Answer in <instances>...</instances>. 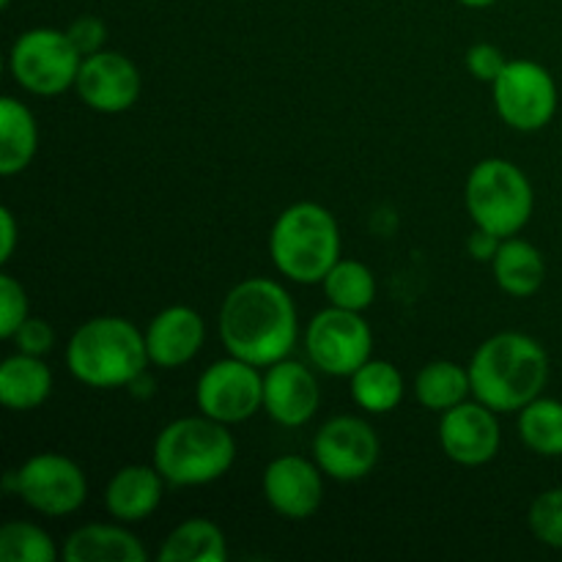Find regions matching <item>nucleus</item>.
<instances>
[{
  "label": "nucleus",
  "mask_w": 562,
  "mask_h": 562,
  "mask_svg": "<svg viewBox=\"0 0 562 562\" xmlns=\"http://www.w3.org/2000/svg\"><path fill=\"white\" fill-rule=\"evenodd\" d=\"M508 66V58H505L503 49L497 44L477 42L472 44L470 53H467V69L475 80L481 82H494L499 77V71Z\"/></svg>",
  "instance_id": "nucleus-31"
},
{
  "label": "nucleus",
  "mask_w": 562,
  "mask_h": 562,
  "mask_svg": "<svg viewBox=\"0 0 562 562\" xmlns=\"http://www.w3.org/2000/svg\"><path fill=\"white\" fill-rule=\"evenodd\" d=\"M461 5H467V9H488V5H494L497 0H459Z\"/></svg>",
  "instance_id": "nucleus-36"
},
{
  "label": "nucleus",
  "mask_w": 562,
  "mask_h": 562,
  "mask_svg": "<svg viewBox=\"0 0 562 562\" xmlns=\"http://www.w3.org/2000/svg\"><path fill=\"white\" fill-rule=\"evenodd\" d=\"M75 91L97 113H124L140 97V71L115 49H102L82 58Z\"/></svg>",
  "instance_id": "nucleus-13"
},
{
  "label": "nucleus",
  "mask_w": 562,
  "mask_h": 562,
  "mask_svg": "<svg viewBox=\"0 0 562 562\" xmlns=\"http://www.w3.org/2000/svg\"><path fill=\"white\" fill-rule=\"evenodd\" d=\"M519 437L532 453L562 456V404L552 398H536L519 409Z\"/></svg>",
  "instance_id": "nucleus-27"
},
{
  "label": "nucleus",
  "mask_w": 562,
  "mask_h": 562,
  "mask_svg": "<svg viewBox=\"0 0 562 562\" xmlns=\"http://www.w3.org/2000/svg\"><path fill=\"white\" fill-rule=\"evenodd\" d=\"M324 294H327L329 305L362 313L376 300V280L362 261L340 258L324 278Z\"/></svg>",
  "instance_id": "nucleus-26"
},
{
  "label": "nucleus",
  "mask_w": 562,
  "mask_h": 562,
  "mask_svg": "<svg viewBox=\"0 0 562 562\" xmlns=\"http://www.w3.org/2000/svg\"><path fill=\"white\" fill-rule=\"evenodd\" d=\"M269 252L278 272L294 283H324L340 261L338 223L322 203H294L274 220Z\"/></svg>",
  "instance_id": "nucleus-5"
},
{
  "label": "nucleus",
  "mask_w": 562,
  "mask_h": 562,
  "mask_svg": "<svg viewBox=\"0 0 562 562\" xmlns=\"http://www.w3.org/2000/svg\"><path fill=\"white\" fill-rule=\"evenodd\" d=\"M146 558L140 538L113 525H86L64 543V560L69 562H146Z\"/></svg>",
  "instance_id": "nucleus-19"
},
{
  "label": "nucleus",
  "mask_w": 562,
  "mask_h": 562,
  "mask_svg": "<svg viewBox=\"0 0 562 562\" xmlns=\"http://www.w3.org/2000/svg\"><path fill=\"white\" fill-rule=\"evenodd\" d=\"M296 333L294 300L274 280H241L220 307V338L228 355L258 368L285 360L294 351Z\"/></svg>",
  "instance_id": "nucleus-1"
},
{
  "label": "nucleus",
  "mask_w": 562,
  "mask_h": 562,
  "mask_svg": "<svg viewBox=\"0 0 562 562\" xmlns=\"http://www.w3.org/2000/svg\"><path fill=\"white\" fill-rule=\"evenodd\" d=\"M165 477L157 467H121L104 488V508L119 521H143L162 503Z\"/></svg>",
  "instance_id": "nucleus-18"
},
{
  "label": "nucleus",
  "mask_w": 562,
  "mask_h": 562,
  "mask_svg": "<svg viewBox=\"0 0 562 562\" xmlns=\"http://www.w3.org/2000/svg\"><path fill=\"white\" fill-rule=\"evenodd\" d=\"M322 467L302 456H280L263 472V497L285 519H311L324 499Z\"/></svg>",
  "instance_id": "nucleus-15"
},
{
  "label": "nucleus",
  "mask_w": 562,
  "mask_h": 562,
  "mask_svg": "<svg viewBox=\"0 0 562 562\" xmlns=\"http://www.w3.org/2000/svg\"><path fill=\"white\" fill-rule=\"evenodd\" d=\"M53 393V371L42 357L16 351L0 366V401L14 412H31Z\"/></svg>",
  "instance_id": "nucleus-20"
},
{
  "label": "nucleus",
  "mask_w": 562,
  "mask_h": 562,
  "mask_svg": "<svg viewBox=\"0 0 562 562\" xmlns=\"http://www.w3.org/2000/svg\"><path fill=\"white\" fill-rule=\"evenodd\" d=\"M148 362L146 333L121 316L91 318L66 346L71 376L97 390L126 387L146 373Z\"/></svg>",
  "instance_id": "nucleus-3"
},
{
  "label": "nucleus",
  "mask_w": 562,
  "mask_h": 562,
  "mask_svg": "<svg viewBox=\"0 0 562 562\" xmlns=\"http://www.w3.org/2000/svg\"><path fill=\"white\" fill-rule=\"evenodd\" d=\"M467 371L481 404L494 412H519L547 387L549 357L530 335L499 333L477 346Z\"/></svg>",
  "instance_id": "nucleus-2"
},
{
  "label": "nucleus",
  "mask_w": 562,
  "mask_h": 562,
  "mask_svg": "<svg viewBox=\"0 0 562 562\" xmlns=\"http://www.w3.org/2000/svg\"><path fill=\"white\" fill-rule=\"evenodd\" d=\"M494 108L508 126L519 132H538L558 113L554 77L536 60H508L492 82Z\"/></svg>",
  "instance_id": "nucleus-9"
},
{
  "label": "nucleus",
  "mask_w": 562,
  "mask_h": 562,
  "mask_svg": "<svg viewBox=\"0 0 562 562\" xmlns=\"http://www.w3.org/2000/svg\"><path fill=\"white\" fill-rule=\"evenodd\" d=\"M27 318V294L22 283L11 274H0V335L5 340L14 338L16 329Z\"/></svg>",
  "instance_id": "nucleus-30"
},
{
  "label": "nucleus",
  "mask_w": 562,
  "mask_h": 562,
  "mask_svg": "<svg viewBox=\"0 0 562 562\" xmlns=\"http://www.w3.org/2000/svg\"><path fill=\"white\" fill-rule=\"evenodd\" d=\"M162 562H225L228 541L225 532L209 519H187L170 532L159 549Z\"/></svg>",
  "instance_id": "nucleus-23"
},
{
  "label": "nucleus",
  "mask_w": 562,
  "mask_h": 562,
  "mask_svg": "<svg viewBox=\"0 0 562 562\" xmlns=\"http://www.w3.org/2000/svg\"><path fill=\"white\" fill-rule=\"evenodd\" d=\"M307 357L329 376H351L371 360L373 335L362 313L327 307L307 327Z\"/></svg>",
  "instance_id": "nucleus-10"
},
{
  "label": "nucleus",
  "mask_w": 562,
  "mask_h": 562,
  "mask_svg": "<svg viewBox=\"0 0 562 562\" xmlns=\"http://www.w3.org/2000/svg\"><path fill=\"white\" fill-rule=\"evenodd\" d=\"M472 393L470 371L450 360H434L417 373L415 395L428 412H448Z\"/></svg>",
  "instance_id": "nucleus-25"
},
{
  "label": "nucleus",
  "mask_w": 562,
  "mask_h": 562,
  "mask_svg": "<svg viewBox=\"0 0 562 562\" xmlns=\"http://www.w3.org/2000/svg\"><path fill=\"white\" fill-rule=\"evenodd\" d=\"M0 560L3 562H55V549L49 532L31 521H9L0 527Z\"/></svg>",
  "instance_id": "nucleus-28"
},
{
  "label": "nucleus",
  "mask_w": 562,
  "mask_h": 562,
  "mask_svg": "<svg viewBox=\"0 0 562 562\" xmlns=\"http://www.w3.org/2000/svg\"><path fill=\"white\" fill-rule=\"evenodd\" d=\"M532 184L508 159H483L467 179V209L477 228L492 234L516 236L532 217Z\"/></svg>",
  "instance_id": "nucleus-6"
},
{
  "label": "nucleus",
  "mask_w": 562,
  "mask_h": 562,
  "mask_svg": "<svg viewBox=\"0 0 562 562\" xmlns=\"http://www.w3.org/2000/svg\"><path fill=\"white\" fill-rule=\"evenodd\" d=\"M494 280L510 296H532L547 280V261L541 250L525 239L508 236L494 256Z\"/></svg>",
  "instance_id": "nucleus-22"
},
{
  "label": "nucleus",
  "mask_w": 562,
  "mask_h": 562,
  "mask_svg": "<svg viewBox=\"0 0 562 562\" xmlns=\"http://www.w3.org/2000/svg\"><path fill=\"white\" fill-rule=\"evenodd\" d=\"M5 486L14 488L22 503L44 516H69L82 508L88 481L80 467L60 453L31 456L16 472H9Z\"/></svg>",
  "instance_id": "nucleus-8"
},
{
  "label": "nucleus",
  "mask_w": 562,
  "mask_h": 562,
  "mask_svg": "<svg viewBox=\"0 0 562 562\" xmlns=\"http://www.w3.org/2000/svg\"><path fill=\"white\" fill-rule=\"evenodd\" d=\"M80 66L82 55L66 31L33 27L11 44V77L16 86L36 97H58L66 88H75Z\"/></svg>",
  "instance_id": "nucleus-7"
},
{
  "label": "nucleus",
  "mask_w": 562,
  "mask_h": 562,
  "mask_svg": "<svg viewBox=\"0 0 562 562\" xmlns=\"http://www.w3.org/2000/svg\"><path fill=\"white\" fill-rule=\"evenodd\" d=\"M236 461V439L212 417L168 423L154 442V467L170 486H206L220 481Z\"/></svg>",
  "instance_id": "nucleus-4"
},
{
  "label": "nucleus",
  "mask_w": 562,
  "mask_h": 562,
  "mask_svg": "<svg viewBox=\"0 0 562 562\" xmlns=\"http://www.w3.org/2000/svg\"><path fill=\"white\" fill-rule=\"evenodd\" d=\"M322 390L316 376L296 360H280L263 373V409L274 423L300 428L316 415Z\"/></svg>",
  "instance_id": "nucleus-16"
},
{
  "label": "nucleus",
  "mask_w": 562,
  "mask_h": 562,
  "mask_svg": "<svg viewBox=\"0 0 562 562\" xmlns=\"http://www.w3.org/2000/svg\"><path fill=\"white\" fill-rule=\"evenodd\" d=\"M0 236H3V247H0V261H9L14 256L16 247V223L11 209H0Z\"/></svg>",
  "instance_id": "nucleus-35"
},
{
  "label": "nucleus",
  "mask_w": 562,
  "mask_h": 562,
  "mask_svg": "<svg viewBox=\"0 0 562 562\" xmlns=\"http://www.w3.org/2000/svg\"><path fill=\"white\" fill-rule=\"evenodd\" d=\"M497 412L486 404H459L442 412L439 423V442L450 461L461 467H481L497 456L499 450V423Z\"/></svg>",
  "instance_id": "nucleus-14"
},
{
  "label": "nucleus",
  "mask_w": 562,
  "mask_h": 562,
  "mask_svg": "<svg viewBox=\"0 0 562 562\" xmlns=\"http://www.w3.org/2000/svg\"><path fill=\"white\" fill-rule=\"evenodd\" d=\"M313 453L324 475L333 481H362L379 461V437L360 417L340 415L318 428Z\"/></svg>",
  "instance_id": "nucleus-12"
},
{
  "label": "nucleus",
  "mask_w": 562,
  "mask_h": 562,
  "mask_svg": "<svg viewBox=\"0 0 562 562\" xmlns=\"http://www.w3.org/2000/svg\"><path fill=\"white\" fill-rule=\"evenodd\" d=\"M351 395L371 415H387L404 398V376L387 360H368L351 373Z\"/></svg>",
  "instance_id": "nucleus-24"
},
{
  "label": "nucleus",
  "mask_w": 562,
  "mask_h": 562,
  "mask_svg": "<svg viewBox=\"0 0 562 562\" xmlns=\"http://www.w3.org/2000/svg\"><path fill=\"white\" fill-rule=\"evenodd\" d=\"M206 324L201 313L187 305L165 307L146 329L148 360L159 368H181L201 351Z\"/></svg>",
  "instance_id": "nucleus-17"
},
{
  "label": "nucleus",
  "mask_w": 562,
  "mask_h": 562,
  "mask_svg": "<svg viewBox=\"0 0 562 562\" xmlns=\"http://www.w3.org/2000/svg\"><path fill=\"white\" fill-rule=\"evenodd\" d=\"M66 33H69L71 44H75L77 53H80L82 58H88V55L93 53H102L104 38H108V27H104V22L93 14L77 16Z\"/></svg>",
  "instance_id": "nucleus-32"
},
{
  "label": "nucleus",
  "mask_w": 562,
  "mask_h": 562,
  "mask_svg": "<svg viewBox=\"0 0 562 562\" xmlns=\"http://www.w3.org/2000/svg\"><path fill=\"white\" fill-rule=\"evenodd\" d=\"M11 340H14L16 349L25 351V355L44 357L55 346V329L49 327V322H44V318L27 316Z\"/></svg>",
  "instance_id": "nucleus-33"
},
{
  "label": "nucleus",
  "mask_w": 562,
  "mask_h": 562,
  "mask_svg": "<svg viewBox=\"0 0 562 562\" xmlns=\"http://www.w3.org/2000/svg\"><path fill=\"white\" fill-rule=\"evenodd\" d=\"M527 521L538 541L552 549H562V488H549V492L538 494L532 499Z\"/></svg>",
  "instance_id": "nucleus-29"
},
{
  "label": "nucleus",
  "mask_w": 562,
  "mask_h": 562,
  "mask_svg": "<svg viewBox=\"0 0 562 562\" xmlns=\"http://www.w3.org/2000/svg\"><path fill=\"white\" fill-rule=\"evenodd\" d=\"M11 3V0H0V5H9Z\"/></svg>",
  "instance_id": "nucleus-37"
},
{
  "label": "nucleus",
  "mask_w": 562,
  "mask_h": 562,
  "mask_svg": "<svg viewBox=\"0 0 562 562\" xmlns=\"http://www.w3.org/2000/svg\"><path fill=\"white\" fill-rule=\"evenodd\" d=\"M38 126L31 110L14 97L0 99V173L16 176L33 162Z\"/></svg>",
  "instance_id": "nucleus-21"
},
{
  "label": "nucleus",
  "mask_w": 562,
  "mask_h": 562,
  "mask_svg": "<svg viewBox=\"0 0 562 562\" xmlns=\"http://www.w3.org/2000/svg\"><path fill=\"white\" fill-rule=\"evenodd\" d=\"M499 247H503V236L492 234V231L486 228H477V225L470 234V239H467V250H470V256L475 258V261H494Z\"/></svg>",
  "instance_id": "nucleus-34"
},
{
  "label": "nucleus",
  "mask_w": 562,
  "mask_h": 562,
  "mask_svg": "<svg viewBox=\"0 0 562 562\" xmlns=\"http://www.w3.org/2000/svg\"><path fill=\"white\" fill-rule=\"evenodd\" d=\"M195 398L203 415L225 426H236L250 420L263 406V376L258 373V366L239 357L217 360L198 379Z\"/></svg>",
  "instance_id": "nucleus-11"
}]
</instances>
